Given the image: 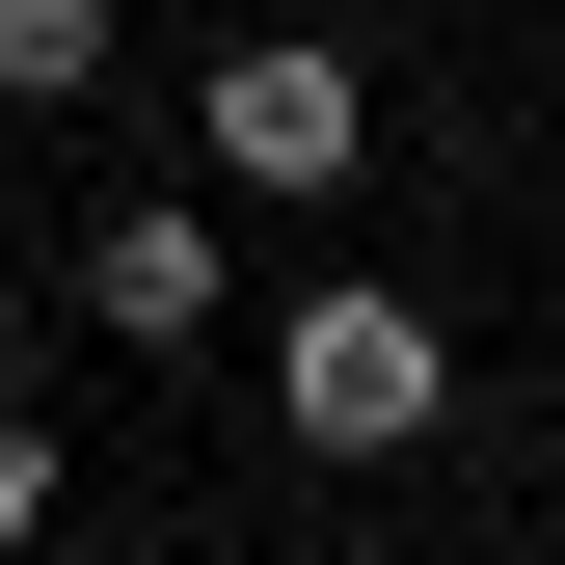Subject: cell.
<instances>
[{
	"label": "cell",
	"mask_w": 565,
	"mask_h": 565,
	"mask_svg": "<svg viewBox=\"0 0 565 565\" xmlns=\"http://www.w3.org/2000/svg\"><path fill=\"white\" fill-rule=\"evenodd\" d=\"M269 431H297V458H431V431H458V323L377 297V269L269 297Z\"/></svg>",
	"instance_id": "6da1fadb"
},
{
	"label": "cell",
	"mask_w": 565,
	"mask_h": 565,
	"mask_svg": "<svg viewBox=\"0 0 565 565\" xmlns=\"http://www.w3.org/2000/svg\"><path fill=\"white\" fill-rule=\"evenodd\" d=\"M189 162H216V189H269V216H323V189L377 162V82H350L323 28H243L216 82H189Z\"/></svg>",
	"instance_id": "7a4b0ae2"
},
{
	"label": "cell",
	"mask_w": 565,
	"mask_h": 565,
	"mask_svg": "<svg viewBox=\"0 0 565 565\" xmlns=\"http://www.w3.org/2000/svg\"><path fill=\"white\" fill-rule=\"evenodd\" d=\"M216 297H243V269H216V189H135V216L82 243V323L108 350H216Z\"/></svg>",
	"instance_id": "3957f363"
},
{
	"label": "cell",
	"mask_w": 565,
	"mask_h": 565,
	"mask_svg": "<svg viewBox=\"0 0 565 565\" xmlns=\"http://www.w3.org/2000/svg\"><path fill=\"white\" fill-rule=\"evenodd\" d=\"M0 108H108V0H0Z\"/></svg>",
	"instance_id": "277c9868"
},
{
	"label": "cell",
	"mask_w": 565,
	"mask_h": 565,
	"mask_svg": "<svg viewBox=\"0 0 565 565\" xmlns=\"http://www.w3.org/2000/svg\"><path fill=\"white\" fill-rule=\"evenodd\" d=\"M28 539H54V431L0 404V565H28Z\"/></svg>",
	"instance_id": "5b68a950"
},
{
	"label": "cell",
	"mask_w": 565,
	"mask_h": 565,
	"mask_svg": "<svg viewBox=\"0 0 565 565\" xmlns=\"http://www.w3.org/2000/svg\"><path fill=\"white\" fill-rule=\"evenodd\" d=\"M0 404H28V269H0Z\"/></svg>",
	"instance_id": "8992f818"
}]
</instances>
